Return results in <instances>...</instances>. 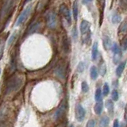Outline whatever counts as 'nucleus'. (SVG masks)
Segmentation results:
<instances>
[{
	"instance_id": "f257e3e1",
	"label": "nucleus",
	"mask_w": 127,
	"mask_h": 127,
	"mask_svg": "<svg viewBox=\"0 0 127 127\" xmlns=\"http://www.w3.org/2000/svg\"><path fill=\"white\" fill-rule=\"evenodd\" d=\"M24 82H25V76H24V75L21 73H17L12 75L6 82L5 89L6 95H9L18 91L24 84Z\"/></svg>"
},
{
	"instance_id": "f03ea898",
	"label": "nucleus",
	"mask_w": 127,
	"mask_h": 127,
	"mask_svg": "<svg viewBox=\"0 0 127 127\" xmlns=\"http://www.w3.org/2000/svg\"><path fill=\"white\" fill-rule=\"evenodd\" d=\"M14 7V0H6L0 11V26H4Z\"/></svg>"
},
{
	"instance_id": "7ed1b4c3",
	"label": "nucleus",
	"mask_w": 127,
	"mask_h": 127,
	"mask_svg": "<svg viewBox=\"0 0 127 127\" xmlns=\"http://www.w3.org/2000/svg\"><path fill=\"white\" fill-rule=\"evenodd\" d=\"M80 33L83 37V41L85 43L87 42V40L91 41V23L86 20H83L80 23Z\"/></svg>"
},
{
	"instance_id": "20e7f679",
	"label": "nucleus",
	"mask_w": 127,
	"mask_h": 127,
	"mask_svg": "<svg viewBox=\"0 0 127 127\" xmlns=\"http://www.w3.org/2000/svg\"><path fill=\"white\" fill-rule=\"evenodd\" d=\"M46 25L51 30H54L57 26V18L53 11L48 12L46 14Z\"/></svg>"
},
{
	"instance_id": "39448f33",
	"label": "nucleus",
	"mask_w": 127,
	"mask_h": 127,
	"mask_svg": "<svg viewBox=\"0 0 127 127\" xmlns=\"http://www.w3.org/2000/svg\"><path fill=\"white\" fill-rule=\"evenodd\" d=\"M31 10H32V6H28L25 10H24L22 14L19 15V17L18 18L17 21L15 22V26H21L23 22H26V20L27 19V18L29 17L30 14L31 13Z\"/></svg>"
},
{
	"instance_id": "423d86ee",
	"label": "nucleus",
	"mask_w": 127,
	"mask_h": 127,
	"mask_svg": "<svg viewBox=\"0 0 127 127\" xmlns=\"http://www.w3.org/2000/svg\"><path fill=\"white\" fill-rule=\"evenodd\" d=\"M66 110H67V102L64 99L55 112V114H54L55 120L58 121L60 119H61L64 117V115L65 114Z\"/></svg>"
},
{
	"instance_id": "0eeeda50",
	"label": "nucleus",
	"mask_w": 127,
	"mask_h": 127,
	"mask_svg": "<svg viewBox=\"0 0 127 127\" xmlns=\"http://www.w3.org/2000/svg\"><path fill=\"white\" fill-rule=\"evenodd\" d=\"M75 118L77 119L78 122H81L84 120L86 116V110L81 104H79V103L76 104L75 109Z\"/></svg>"
},
{
	"instance_id": "6e6552de",
	"label": "nucleus",
	"mask_w": 127,
	"mask_h": 127,
	"mask_svg": "<svg viewBox=\"0 0 127 127\" xmlns=\"http://www.w3.org/2000/svg\"><path fill=\"white\" fill-rule=\"evenodd\" d=\"M60 12H61V14L63 15V17L65 18L67 24H68V25H71V13H70L69 9L67 8V6L65 5V4H62L61 6V7H60Z\"/></svg>"
},
{
	"instance_id": "1a4fd4ad",
	"label": "nucleus",
	"mask_w": 127,
	"mask_h": 127,
	"mask_svg": "<svg viewBox=\"0 0 127 127\" xmlns=\"http://www.w3.org/2000/svg\"><path fill=\"white\" fill-rule=\"evenodd\" d=\"M55 75L61 79L66 78V67L64 64H58L55 70Z\"/></svg>"
},
{
	"instance_id": "9d476101",
	"label": "nucleus",
	"mask_w": 127,
	"mask_h": 127,
	"mask_svg": "<svg viewBox=\"0 0 127 127\" xmlns=\"http://www.w3.org/2000/svg\"><path fill=\"white\" fill-rule=\"evenodd\" d=\"M62 49L65 53H69L71 50V43L67 35L62 37Z\"/></svg>"
},
{
	"instance_id": "9b49d317",
	"label": "nucleus",
	"mask_w": 127,
	"mask_h": 127,
	"mask_svg": "<svg viewBox=\"0 0 127 127\" xmlns=\"http://www.w3.org/2000/svg\"><path fill=\"white\" fill-rule=\"evenodd\" d=\"M102 44H103V48L106 51H109L111 49V47H112V41H111V39L109 36L107 35H103L102 36Z\"/></svg>"
},
{
	"instance_id": "f8f14e48",
	"label": "nucleus",
	"mask_w": 127,
	"mask_h": 127,
	"mask_svg": "<svg viewBox=\"0 0 127 127\" xmlns=\"http://www.w3.org/2000/svg\"><path fill=\"white\" fill-rule=\"evenodd\" d=\"M41 28V24H40L39 22H36L34 23H33L32 25L30 26V28L27 30V34H33L34 33H36L37 31H38V30Z\"/></svg>"
},
{
	"instance_id": "ddd939ff",
	"label": "nucleus",
	"mask_w": 127,
	"mask_h": 127,
	"mask_svg": "<svg viewBox=\"0 0 127 127\" xmlns=\"http://www.w3.org/2000/svg\"><path fill=\"white\" fill-rule=\"evenodd\" d=\"M118 35H125L127 33V18L122 21L118 27Z\"/></svg>"
},
{
	"instance_id": "4468645a",
	"label": "nucleus",
	"mask_w": 127,
	"mask_h": 127,
	"mask_svg": "<svg viewBox=\"0 0 127 127\" xmlns=\"http://www.w3.org/2000/svg\"><path fill=\"white\" fill-rule=\"evenodd\" d=\"M114 102L112 100H110V99H109V100H106V107L107 109V111H108V113L110 115H112L114 114Z\"/></svg>"
},
{
	"instance_id": "2eb2a0df",
	"label": "nucleus",
	"mask_w": 127,
	"mask_h": 127,
	"mask_svg": "<svg viewBox=\"0 0 127 127\" xmlns=\"http://www.w3.org/2000/svg\"><path fill=\"white\" fill-rule=\"evenodd\" d=\"M98 55V42H95L92 46V52H91V58H92V61H96Z\"/></svg>"
},
{
	"instance_id": "dca6fc26",
	"label": "nucleus",
	"mask_w": 127,
	"mask_h": 127,
	"mask_svg": "<svg viewBox=\"0 0 127 127\" xmlns=\"http://www.w3.org/2000/svg\"><path fill=\"white\" fill-rule=\"evenodd\" d=\"M126 61H123V62L119 64V65L118 66V67L116 68V71H115V72H116V75H117L118 77H120L121 75H122L123 71H124L125 67H126Z\"/></svg>"
},
{
	"instance_id": "f3484780",
	"label": "nucleus",
	"mask_w": 127,
	"mask_h": 127,
	"mask_svg": "<svg viewBox=\"0 0 127 127\" xmlns=\"http://www.w3.org/2000/svg\"><path fill=\"white\" fill-rule=\"evenodd\" d=\"M98 71L99 74H100L102 76H104V75H106V65L105 61H103V60H102L100 64H99Z\"/></svg>"
},
{
	"instance_id": "a211bd4d",
	"label": "nucleus",
	"mask_w": 127,
	"mask_h": 127,
	"mask_svg": "<svg viewBox=\"0 0 127 127\" xmlns=\"http://www.w3.org/2000/svg\"><path fill=\"white\" fill-rule=\"evenodd\" d=\"M72 12H73V18L75 21H77L78 14H79V5H78V0H75L72 6Z\"/></svg>"
},
{
	"instance_id": "6ab92c4d",
	"label": "nucleus",
	"mask_w": 127,
	"mask_h": 127,
	"mask_svg": "<svg viewBox=\"0 0 127 127\" xmlns=\"http://www.w3.org/2000/svg\"><path fill=\"white\" fill-rule=\"evenodd\" d=\"M102 109H103V104H102V101H99V102H97L96 104L94 106V110H95V113L99 115L101 114L102 111Z\"/></svg>"
},
{
	"instance_id": "aec40b11",
	"label": "nucleus",
	"mask_w": 127,
	"mask_h": 127,
	"mask_svg": "<svg viewBox=\"0 0 127 127\" xmlns=\"http://www.w3.org/2000/svg\"><path fill=\"white\" fill-rule=\"evenodd\" d=\"M90 75H91V79H93V80L97 79L98 75V68L95 66H92V67H91V69H90Z\"/></svg>"
},
{
	"instance_id": "412c9836",
	"label": "nucleus",
	"mask_w": 127,
	"mask_h": 127,
	"mask_svg": "<svg viewBox=\"0 0 127 127\" xmlns=\"http://www.w3.org/2000/svg\"><path fill=\"white\" fill-rule=\"evenodd\" d=\"M110 123V118L106 115H103L99 120V126H107Z\"/></svg>"
},
{
	"instance_id": "4be33fe9",
	"label": "nucleus",
	"mask_w": 127,
	"mask_h": 127,
	"mask_svg": "<svg viewBox=\"0 0 127 127\" xmlns=\"http://www.w3.org/2000/svg\"><path fill=\"white\" fill-rule=\"evenodd\" d=\"M111 50H112L114 55H116V54H122V53L121 48L119 47V45H118L117 43H114L113 44L112 47H111Z\"/></svg>"
},
{
	"instance_id": "5701e85b",
	"label": "nucleus",
	"mask_w": 127,
	"mask_h": 127,
	"mask_svg": "<svg viewBox=\"0 0 127 127\" xmlns=\"http://www.w3.org/2000/svg\"><path fill=\"white\" fill-rule=\"evenodd\" d=\"M98 3V7H99V12H100V15H101V20L102 21V15H103V11H104V8H105V4H106V0H97Z\"/></svg>"
},
{
	"instance_id": "b1692460",
	"label": "nucleus",
	"mask_w": 127,
	"mask_h": 127,
	"mask_svg": "<svg viewBox=\"0 0 127 127\" xmlns=\"http://www.w3.org/2000/svg\"><path fill=\"white\" fill-rule=\"evenodd\" d=\"M111 21L114 24H117V23H119L121 21H122V17L121 15L118 14V13H114L112 14V17H111Z\"/></svg>"
},
{
	"instance_id": "393cba45",
	"label": "nucleus",
	"mask_w": 127,
	"mask_h": 127,
	"mask_svg": "<svg viewBox=\"0 0 127 127\" xmlns=\"http://www.w3.org/2000/svg\"><path fill=\"white\" fill-rule=\"evenodd\" d=\"M102 91L100 88H98L96 91H95V99L96 102H99V101H102Z\"/></svg>"
},
{
	"instance_id": "a878e982",
	"label": "nucleus",
	"mask_w": 127,
	"mask_h": 127,
	"mask_svg": "<svg viewBox=\"0 0 127 127\" xmlns=\"http://www.w3.org/2000/svg\"><path fill=\"white\" fill-rule=\"evenodd\" d=\"M109 93H110V87L107 84V83H105L102 87V95H104V96H107V95H109Z\"/></svg>"
},
{
	"instance_id": "bb28decb",
	"label": "nucleus",
	"mask_w": 127,
	"mask_h": 127,
	"mask_svg": "<svg viewBox=\"0 0 127 127\" xmlns=\"http://www.w3.org/2000/svg\"><path fill=\"white\" fill-rule=\"evenodd\" d=\"M84 69H85V63L83 62V61L79 62L77 67H76V71H78V72L81 73V72H83V71H84Z\"/></svg>"
},
{
	"instance_id": "cd10ccee",
	"label": "nucleus",
	"mask_w": 127,
	"mask_h": 127,
	"mask_svg": "<svg viewBox=\"0 0 127 127\" xmlns=\"http://www.w3.org/2000/svg\"><path fill=\"white\" fill-rule=\"evenodd\" d=\"M122 57V54L114 55V57H113V62H114V64H118L120 62Z\"/></svg>"
},
{
	"instance_id": "c85d7f7f",
	"label": "nucleus",
	"mask_w": 127,
	"mask_h": 127,
	"mask_svg": "<svg viewBox=\"0 0 127 127\" xmlns=\"http://www.w3.org/2000/svg\"><path fill=\"white\" fill-rule=\"evenodd\" d=\"M81 89H82V91H83V93H87V91H89V86H88V84H87V83L86 81L82 82Z\"/></svg>"
},
{
	"instance_id": "c756f323",
	"label": "nucleus",
	"mask_w": 127,
	"mask_h": 127,
	"mask_svg": "<svg viewBox=\"0 0 127 127\" xmlns=\"http://www.w3.org/2000/svg\"><path fill=\"white\" fill-rule=\"evenodd\" d=\"M121 49L123 51L127 50V37L123 38L121 42Z\"/></svg>"
},
{
	"instance_id": "7c9ffc66",
	"label": "nucleus",
	"mask_w": 127,
	"mask_h": 127,
	"mask_svg": "<svg viewBox=\"0 0 127 127\" xmlns=\"http://www.w3.org/2000/svg\"><path fill=\"white\" fill-rule=\"evenodd\" d=\"M111 96H112V99L114 101H118V92L117 90H114L112 91V94H111Z\"/></svg>"
},
{
	"instance_id": "2f4dec72",
	"label": "nucleus",
	"mask_w": 127,
	"mask_h": 127,
	"mask_svg": "<svg viewBox=\"0 0 127 127\" xmlns=\"http://www.w3.org/2000/svg\"><path fill=\"white\" fill-rule=\"evenodd\" d=\"M15 38H16V33H14L12 34V35H11V37H10V39H9V41H8V45H10L11 44L14 42V41L15 40Z\"/></svg>"
},
{
	"instance_id": "473e14b6",
	"label": "nucleus",
	"mask_w": 127,
	"mask_h": 127,
	"mask_svg": "<svg viewBox=\"0 0 127 127\" xmlns=\"http://www.w3.org/2000/svg\"><path fill=\"white\" fill-rule=\"evenodd\" d=\"M87 127H91V126H95V121L94 120V119H91V120H89L88 122H87V125H86Z\"/></svg>"
},
{
	"instance_id": "72a5a7b5",
	"label": "nucleus",
	"mask_w": 127,
	"mask_h": 127,
	"mask_svg": "<svg viewBox=\"0 0 127 127\" xmlns=\"http://www.w3.org/2000/svg\"><path fill=\"white\" fill-rule=\"evenodd\" d=\"M3 52H4V45L3 44H0V60L2 57Z\"/></svg>"
},
{
	"instance_id": "f704fd0d",
	"label": "nucleus",
	"mask_w": 127,
	"mask_h": 127,
	"mask_svg": "<svg viewBox=\"0 0 127 127\" xmlns=\"http://www.w3.org/2000/svg\"><path fill=\"white\" fill-rule=\"evenodd\" d=\"M93 0H82V2H83V4H84V5H87V4L91 2Z\"/></svg>"
},
{
	"instance_id": "c9c22d12",
	"label": "nucleus",
	"mask_w": 127,
	"mask_h": 127,
	"mask_svg": "<svg viewBox=\"0 0 127 127\" xmlns=\"http://www.w3.org/2000/svg\"><path fill=\"white\" fill-rule=\"evenodd\" d=\"M114 127H118L119 126V124H118V119H115V120L114 121V125H113Z\"/></svg>"
},
{
	"instance_id": "e433bc0d",
	"label": "nucleus",
	"mask_w": 127,
	"mask_h": 127,
	"mask_svg": "<svg viewBox=\"0 0 127 127\" xmlns=\"http://www.w3.org/2000/svg\"><path fill=\"white\" fill-rule=\"evenodd\" d=\"M77 32H76V29H75V27L73 29V36H74V37L75 38H76L77 37Z\"/></svg>"
},
{
	"instance_id": "4c0bfd02",
	"label": "nucleus",
	"mask_w": 127,
	"mask_h": 127,
	"mask_svg": "<svg viewBox=\"0 0 127 127\" xmlns=\"http://www.w3.org/2000/svg\"><path fill=\"white\" fill-rule=\"evenodd\" d=\"M30 1H32V0H25V1H24V5H26V4H27L28 2H30Z\"/></svg>"
},
{
	"instance_id": "58836bf2",
	"label": "nucleus",
	"mask_w": 127,
	"mask_h": 127,
	"mask_svg": "<svg viewBox=\"0 0 127 127\" xmlns=\"http://www.w3.org/2000/svg\"><path fill=\"white\" fill-rule=\"evenodd\" d=\"M125 119H126V121L127 122V108L126 110V113H125Z\"/></svg>"
},
{
	"instance_id": "ea45409f",
	"label": "nucleus",
	"mask_w": 127,
	"mask_h": 127,
	"mask_svg": "<svg viewBox=\"0 0 127 127\" xmlns=\"http://www.w3.org/2000/svg\"><path fill=\"white\" fill-rule=\"evenodd\" d=\"M0 74H1V69H0Z\"/></svg>"
}]
</instances>
